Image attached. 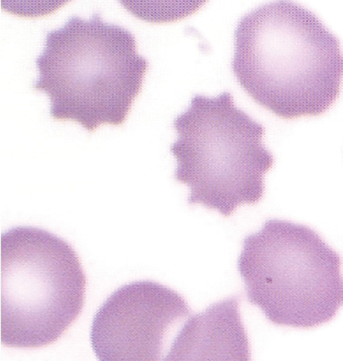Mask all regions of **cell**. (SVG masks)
Returning a JSON list of instances; mask_svg holds the SVG:
<instances>
[{"label":"cell","instance_id":"obj_5","mask_svg":"<svg viewBox=\"0 0 343 361\" xmlns=\"http://www.w3.org/2000/svg\"><path fill=\"white\" fill-rule=\"evenodd\" d=\"M86 275L64 239L40 228L17 226L1 235V340L38 348L56 342L80 315Z\"/></svg>","mask_w":343,"mask_h":361},{"label":"cell","instance_id":"obj_7","mask_svg":"<svg viewBox=\"0 0 343 361\" xmlns=\"http://www.w3.org/2000/svg\"><path fill=\"white\" fill-rule=\"evenodd\" d=\"M239 303V296L234 295L189 316L163 360H250Z\"/></svg>","mask_w":343,"mask_h":361},{"label":"cell","instance_id":"obj_6","mask_svg":"<svg viewBox=\"0 0 343 361\" xmlns=\"http://www.w3.org/2000/svg\"><path fill=\"white\" fill-rule=\"evenodd\" d=\"M190 314L182 295L163 284H125L97 310L90 331L92 349L102 361L163 360L169 333Z\"/></svg>","mask_w":343,"mask_h":361},{"label":"cell","instance_id":"obj_1","mask_svg":"<svg viewBox=\"0 0 343 361\" xmlns=\"http://www.w3.org/2000/svg\"><path fill=\"white\" fill-rule=\"evenodd\" d=\"M231 66L248 95L283 119L320 115L340 91L339 40L315 14L289 1L261 5L241 18Z\"/></svg>","mask_w":343,"mask_h":361},{"label":"cell","instance_id":"obj_3","mask_svg":"<svg viewBox=\"0 0 343 361\" xmlns=\"http://www.w3.org/2000/svg\"><path fill=\"white\" fill-rule=\"evenodd\" d=\"M173 126L174 176L189 187V205L228 217L262 199L274 157L263 143L264 127L237 107L229 92L195 95Z\"/></svg>","mask_w":343,"mask_h":361},{"label":"cell","instance_id":"obj_4","mask_svg":"<svg viewBox=\"0 0 343 361\" xmlns=\"http://www.w3.org/2000/svg\"><path fill=\"white\" fill-rule=\"evenodd\" d=\"M340 255L314 229L270 219L246 235L237 260L249 303L277 325L310 329L342 305Z\"/></svg>","mask_w":343,"mask_h":361},{"label":"cell","instance_id":"obj_2","mask_svg":"<svg viewBox=\"0 0 343 361\" xmlns=\"http://www.w3.org/2000/svg\"><path fill=\"white\" fill-rule=\"evenodd\" d=\"M36 65L33 88L49 97L50 116L90 132L126 121L148 69L133 34L98 13L88 20L72 16L49 32Z\"/></svg>","mask_w":343,"mask_h":361}]
</instances>
